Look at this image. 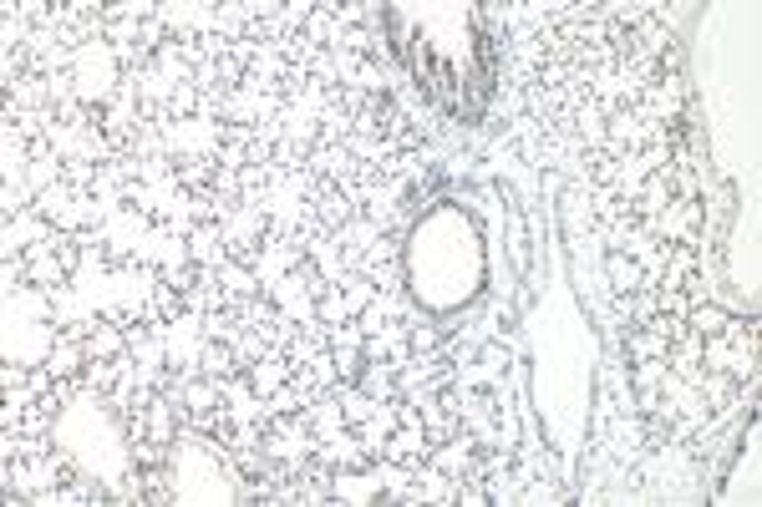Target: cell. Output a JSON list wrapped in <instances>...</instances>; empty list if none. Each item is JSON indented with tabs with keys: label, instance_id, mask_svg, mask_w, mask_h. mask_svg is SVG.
<instances>
[{
	"label": "cell",
	"instance_id": "obj_7",
	"mask_svg": "<svg viewBox=\"0 0 762 507\" xmlns=\"http://www.w3.org/2000/svg\"><path fill=\"white\" fill-rule=\"evenodd\" d=\"M219 233H224V249H229V260H244L250 264L260 254V244L270 239V219H264L254 204H239L229 208L219 219Z\"/></svg>",
	"mask_w": 762,
	"mask_h": 507
},
{
	"label": "cell",
	"instance_id": "obj_22",
	"mask_svg": "<svg viewBox=\"0 0 762 507\" xmlns=\"http://www.w3.org/2000/svg\"><path fill=\"white\" fill-rule=\"evenodd\" d=\"M163 279H168V285H179L183 295H194V289L208 279V269H204V264H194V260H189V264H179V269H168Z\"/></svg>",
	"mask_w": 762,
	"mask_h": 507
},
{
	"label": "cell",
	"instance_id": "obj_13",
	"mask_svg": "<svg viewBox=\"0 0 762 507\" xmlns=\"http://www.w3.org/2000/svg\"><path fill=\"white\" fill-rule=\"evenodd\" d=\"M82 345H87V360H117V356H127V325H117V320H98Z\"/></svg>",
	"mask_w": 762,
	"mask_h": 507
},
{
	"label": "cell",
	"instance_id": "obj_8",
	"mask_svg": "<svg viewBox=\"0 0 762 507\" xmlns=\"http://www.w3.org/2000/svg\"><path fill=\"white\" fill-rule=\"evenodd\" d=\"M163 345H168V366L179 370V376H194L198 356H204V345H208L204 315H198V310H189V315L168 320V325H163Z\"/></svg>",
	"mask_w": 762,
	"mask_h": 507
},
{
	"label": "cell",
	"instance_id": "obj_12",
	"mask_svg": "<svg viewBox=\"0 0 762 507\" xmlns=\"http://www.w3.org/2000/svg\"><path fill=\"white\" fill-rule=\"evenodd\" d=\"M666 350H671V345H666L656 330L625 325V335H621V360H625V366H640V360H666Z\"/></svg>",
	"mask_w": 762,
	"mask_h": 507
},
{
	"label": "cell",
	"instance_id": "obj_9",
	"mask_svg": "<svg viewBox=\"0 0 762 507\" xmlns=\"http://www.w3.org/2000/svg\"><path fill=\"white\" fill-rule=\"evenodd\" d=\"M52 223L36 214V208H21V214H5V229H0V260H15V254H26L36 249L42 239H52Z\"/></svg>",
	"mask_w": 762,
	"mask_h": 507
},
{
	"label": "cell",
	"instance_id": "obj_18",
	"mask_svg": "<svg viewBox=\"0 0 762 507\" xmlns=\"http://www.w3.org/2000/svg\"><path fill=\"white\" fill-rule=\"evenodd\" d=\"M198 370H204V376H214V381L244 376V366H239V356H235V345H229V341H208L204 356H198Z\"/></svg>",
	"mask_w": 762,
	"mask_h": 507
},
{
	"label": "cell",
	"instance_id": "obj_14",
	"mask_svg": "<svg viewBox=\"0 0 762 507\" xmlns=\"http://www.w3.org/2000/svg\"><path fill=\"white\" fill-rule=\"evenodd\" d=\"M214 279L224 285V295H229V300H254V295H264L260 275H254V264H244V260H224L219 269H214Z\"/></svg>",
	"mask_w": 762,
	"mask_h": 507
},
{
	"label": "cell",
	"instance_id": "obj_2",
	"mask_svg": "<svg viewBox=\"0 0 762 507\" xmlns=\"http://www.w3.org/2000/svg\"><path fill=\"white\" fill-rule=\"evenodd\" d=\"M173 503H239V472L229 462V447L198 437L183 426L173 452H168Z\"/></svg>",
	"mask_w": 762,
	"mask_h": 507
},
{
	"label": "cell",
	"instance_id": "obj_5",
	"mask_svg": "<svg viewBox=\"0 0 762 507\" xmlns=\"http://www.w3.org/2000/svg\"><path fill=\"white\" fill-rule=\"evenodd\" d=\"M152 233V219L143 214V208L133 204H117L107 208V219L98 223V239H102V254H107L112 264H127L143 254V239Z\"/></svg>",
	"mask_w": 762,
	"mask_h": 507
},
{
	"label": "cell",
	"instance_id": "obj_10",
	"mask_svg": "<svg viewBox=\"0 0 762 507\" xmlns=\"http://www.w3.org/2000/svg\"><path fill=\"white\" fill-rule=\"evenodd\" d=\"M52 107V77L46 71H31L15 87H5V123L26 117V112H46Z\"/></svg>",
	"mask_w": 762,
	"mask_h": 507
},
{
	"label": "cell",
	"instance_id": "obj_4",
	"mask_svg": "<svg viewBox=\"0 0 762 507\" xmlns=\"http://www.w3.org/2000/svg\"><path fill=\"white\" fill-rule=\"evenodd\" d=\"M67 71H71V87H77V102H82V107H102V102H112L117 87L127 82L123 56L107 46V36H102V42H87L82 51H71Z\"/></svg>",
	"mask_w": 762,
	"mask_h": 507
},
{
	"label": "cell",
	"instance_id": "obj_6",
	"mask_svg": "<svg viewBox=\"0 0 762 507\" xmlns=\"http://www.w3.org/2000/svg\"><path fill=\"white\" fill-rule=\"evenodd\" d=\"M661 244H702V223H707V204L702 198H671L656 219H640Z\"/></svg>",
	"mask_w": 762,
	"mask_h": 507
},
{
	"label": "cell",
	"instance_id": "obj_3",
	"mask_svg": "<svg viewBox=\"0 0 762 507\" xmlns=\"http://www.w3.org/2000/svg\"><path fill=\"white\" fill-rule=\"evenodd\" d=\"M56 335H61V325H56L46 289H31V285L5 289V366H21V370L46 366Z\"/></svg>",
	"mask_w": 762,
	"mask_h": 507
},
{
	"label": "cell",
	"instance_id": "obj_20",
	"mask_svg": "<svg viewBox=\"0 0 762 507\" xmlns=\"http://www.w3.org/2000/svg\"><path fill=\"white\" fill-rule=\"evenodd\" d=\"M361 391L372 401H402V385H397V370L387 366H376V360H366V370H361Z\"/></svg>",
	"mask_w": 762,
	"mask_h": 507
},
{
	"label": "cell",
	"instance_id": "obj_11",
	"mask_svg": "<svg viewBox=\"0 0 762 507\" xmlns=\"http://www.w3.org/2000/svg\"><path fill=\"white\" fill-rule=\"evenodd\" d=\"M46 370H52L56 381H77L82 385V370H87V345L77 335H56L52 356H46Z\"/></svg>",
	"mask_w": 762,
	"mask_h": 507
},
{
	"label": "cell",
	"instance_id": "obj_17",
	"mask_svg": "<svg viewBox=\"0 0 762 507\" xmlns=\"http://www.w3.org/2000/svg\"><path fill=\"white\" fill-rule=\"evenodd\" d=\"M356 214H361V208L351 204V198H346V193H341V188H326V193H320V198H316V223H320V229H326V233L346 229V223L356 219Z\"/></svg>",
	"mask_w": 762,
	"mask_h": 507
},
{
	"label": "cell",
	"instance_id": "obj_19",
	"mask_svg": "<svg viewBox=\"0 0 762 507\" xmlns=\"http://www.w3.org/2000/svg\"><path fill=\"white\" fill-rule=\"evenodd\" d=\"M179 315H189V295L158 275V285H152V310H148V320H163V325H168V320H179Z\"/></svg>",
	"mask_w": 762,
	"mask_h": 507
},
{
	"label": "cell",
	"instance_id": "obj_1",
	"mask_svg": "<svg viewBox=\"0 0 762 507\" xmlns=\"http://www.w3.org/2000/svg\"><path fill=\"white\" fill-rule=\"evenodd\" d=\"M52 441L71 457V466L92 477L112 503H143V472L133 462V441H127V422L123 412H112L102 396L82 391L56 412Z\"/></svg>",
	"mask_w": 762,
	"mask_h": 507
},
{
	"label": "cell",
	"instance_id": "obj_21",
	"mask_svg": "<svg viewBox=\"0 0 762 507\" xmlns=\"http://www.w3.org/2000/svg\"><path fill=\"white\" fill-rule=\"evenodd\" d=\"M727 320H732V315H727L721 304H712V300H692V310H686V330L702 335V341H707V335H721Z\"/></svg>",
	"mask_w": 762,
	"mask_h": 507
},
{
	"label": "cell",
	"instance_id": "obj_16",
	"mask_svg": "<svg viewBox=\"0 0 762 507\" xmlns=\"http://www.w3.org/2000/svg\"><path fill=\"white\" fill-rule=\"evenodd\" d=\"M189 260L204 264V269H219V264L229 260V249H224L219 223H198V229L189 233Z\"/></svg>",
	"mask_w": 762,
	"mask_h": 507
},
{
	"label": "cell",
	"instance_id": "obj_15",
	"mask_svg": "<svg viewBox=\"0 0 762 507\" xmlns=\"http://www.w3.org/2000/svg\"><path fill=\"white\" fill-rule=\"evenodd\" d=\"M605 285H610V295H636L651 279H646L640 260H630V254H605Z\"/></svg>",
	"mask_w": 762,
	"mask_h": 507
}]
</instances>
